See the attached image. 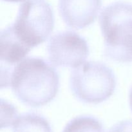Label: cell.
Segmentation results:
<instances>
[{
	"label": "cell",
	"mask_w": 132,
	"mask_h": 132,
	"mask_svg": "<svg viewBox=\"0 0 132 132\" xmlns=\"http://www.w3.org/2000/svg\"><path fill=\"white\" fill-rule=\"evenodd\" d=\"M105 57L118 63L132 62V3H112L101 13Z\"/></svg>",
	"instance_id": "2"
},
{
	"label": "cell",
	"mask_w": 132,
	"mask_h": 132,
	"mask_svg": "<svg viewBox=\"0 0 132 132\" xmlns=\"http://www.w3.org/2000/svg\"><path fill=\"white\" fill-rule=\"evenodd\" d=\"M13 132H52L48 121L38 113L29 112L18 116L12 125Z\"/></svg>",
	"instance_id": "7"
},
{
	"label": "cell",
	"mask_w": 132,
	"mask_h": 132,
	"mask_svg": "<svg viewBox=\"0 0 132 132\" xmlns=\"http://www.w3.org/2000/svg\"><path fill=\"white\" fill-rule=\"evenodd\" d=\"M10 26L15 37L32 49L45 42L54 29L52 7L46 0H25Z\"/></svg>",
	"instance_id": "4"
},
{
	"label": "cell",
	"mask_w": 132,
	"mask_h": 132,
	"mask_svg": "<svg viewBox=\"0 0 132 132\" xmlns=\"http://www.w3.org/2000/svg\"><path fill=\"white\" fill-rule=\"evenodd\" d=\"M46 50L50 63L55 67L77 68L85 63L89 55L86 39L70 30L59 32L52 36Z\"/></svg>",
	"instance_id": "5"
},
{
	"label": "cell",
	"mask_w": 132,
	"mask_h": 132,
	"mask_svg": "<svg viewBox=\"0 0 132 132\" xmlns=\"http://www.w3.org/2000/svg\"><path fill=\"white\" fill-rule=\"evenodd\" d=\"M129 102H130V106L132 112V86L130 90V94H129Z\"/></svg>",
	"instance_id": "10"
},
{
	"label": "cell",
	"mask_w": 132,
	"mask_h": 132,
	"mask_svg": "<svg viewBox=\"0 0 132 132\" xmlns=\"http://www.w3.org/2000/svg\"><path fill=\"white\" fill-rule=\"evenodd\" d=\"M10 86L22 103L38 108L55 97L59 88V77L54 67L45 59L27 57L14 67Z\"/></svg>",
	"instance_id": "1"
},
{
	"label": "cell",
	"mask_w": 132,
	"mask_h": 132,
	"mask_svg": "<svg viewBox=\"0 0 132 132\" xmlns=\"http://www.w3.org/2000/svg\"><path fill=\"white\" fill-rule=\"evenodd\" d=\"M70 88L80 101L87 104H99L109 99L116 88L113 71L101 62L82 63L71 72Z\"/></svg>",
	"instance_id": "3"
},
{
	"label": "cell",
	"mask_w": 132,
	"mask_h": 132,
	"mask_svg": "<svg viewBox=\"0 0 132 132\" xmlns=\"http://www.w3.org/2000/svg\"><path fill=\"white\" fill-rule=\"evenodd\" d=\"M63 132H104L101 122L95 117L81 116L67 123Z\"/></svg>",
	"instance_id": "8"
},
{
	"label": "cell",
	"mask_w": 132,
	"mask_h": 132,
	"mask_svg": "<svg viewBox=\"0 0 132 132\" xmlns=\"http://www.w3.org/2000/svg\"><path fill=\"white\" fill-rule=\"evenodd\" d=\"M6 2H10V3H18V2H21V1H24V0H3Z\"/></svg>",
	"instance_id": "11"
},
{
	"label": "cell",
	"mask_w": 132,
	"mask_h": 132,
	"mask_svg": "<svg viewBox=\"0 0 132 132\" xmlns=\"http://www.w3.org/2000/svg\"><path fill=\"white\" fill-rule=\"evenodd\" d=\"M108 132H132V120H126L113 125Z\"/></svg>",
	"instance_id": "9"
},
{
	"label": "cell",
	"mask_w": 132,
	"mask_h": 132,
	"mask_svg": "<svg viewBox=\"0 0 132 132\" xmlns=\"http://www.w3.org/2000/svg\"><path fill=\"white\" fill-rule=\"evenodd\" d=\"M102 6V0H59V14L64 23L82 29L94 23Z\"/></svg>",
	"instance_id": "6"
}]
</instances>
